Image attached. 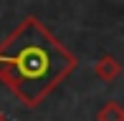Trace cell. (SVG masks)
<instances>
[{
    "mask_svg": "<svg viewBox=\"0 0 124 121\" xmlns=\"http://www.w3.org/2000/svg\"><path fill=\"white\" fill-rule=\"evenodd\" d=\"M76 56L36 15H25L0 40V83L36 108L76 71Z\"/></svg>",
    "mask_w": 124,
    "mask_h": 121,
    "instance_id": "6da1fadb",
    "label": "cell"
},
{
    "mask_svg": "<svg viewBox=\"0 0 124 121\" xmlns=\"http://www.w3.org/2000/svg\"><path fill=\"white\" fill-rule=\"evenodd\" d=\"M94 73H96L99 81L111 83L114 78H119V73H122V63H119L114 56H101L96 63H94Z\"/></svg>",
    "mask_w": 124,
    "mask_h": 121,
    "instance_id": "7a4b0ae2",
    "label": "cell"
},
{
    "mask_svg": "<svg viewBox=\"0 0 124 121\" xmlns=\"http://www.w3.org/2000/svg\"><path fill=\"white\" fill-rule=\"evenodd\" d=\"M96 121H124V108L116 101H106L96 111Z\"/></svg>",
    "mask_w": 124,
    "mask_h": 121,
    "instance_id": "3957f363",
    "label": "cell"
},
{
    "mask_svg": "<svg viewBox=\"0 0 124 121\" xmlns=\"http://www.w3.org/2000/svg\"><path fill=\"white\" fill-rule=\"evenodd\" d=\"M0 121H5V116H3V114H0Z\"/></svg>",
    "mask_w": 124,
    "mask_h": 121,
    "instance_id": "277c9868",
    "label": "cell"
}]
</instances>
